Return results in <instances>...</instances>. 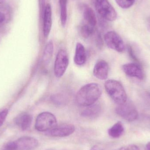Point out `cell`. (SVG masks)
Returning <instances> with one entry per match:
<instances>
[{"mask_svg": "<svg viewBox=\"0 0 150 150\" xmlns=\"http://www.w3.org/2000/svg\"><path fill=\"white\" fill-rule=\"evenodd\" d=\"M102 94V88L98 84L91 83L83 86L76 96V104L80 106L88 107L95 104Z\"/></svg>", "mask_w": 150, "mask_h": 150, "instance_id": "6da1fadb", "label": "cell"}, {"mask_svg": "<svg viewBox=\"0 0 150 150\" xmlns=\"http://www.w3.org/2000/svg\"><path fill=\"white\" fill-rule=\"evenodd\" d=\"M106 91L110 98L118 105L127 101V95L121 83L114 79L107 80L105 83Z\"/></svg>", "mask_w": 150, "mask_h": 150, "instance_id": "7a4b0ae2", "label": "cell"}, {"mask_svg": "<svg viewBox=\"0 0 150 150\" xmlns=\"http://www.w3.org/2000/svg\"><path fill=\"white\" fill-rule=\"evenodd\" d=\"M57 124V119L54 115L49 112H43L37 117L35 127L39 132H47L54 128Z\"/></svg>", "mask_w": 150, "mask_h": 150, "instance_id": "3957f363", "label": "cell"}, {"mask_svg": "<svg viewBox=\"0 0 150 150\" xmlns=\"http://www.w3.org/2000/svg\"><path fill=\"white\" fill-rule=\"evenodd\" d=\"M94 7L101 17L108 21H115L117 13L108 0H92Z\"/></svg>", "mask_w": 150, "mask_h": 150, "instance_id": "277c9868", "label": "cell"}, {"mask_svg": "<svg viewBox=\"0 0 150 150\" xmlns=\"http://www.w3.org/2000/svg\"><path fill=\"white\" fill-rule=\"evenodd\" d=\"M116 114L128 122H133L138 117V112L135 106L132 103L126 101L118 105L115 109Z\"/></svg>", "mask_w": 150, "mask_h": 150, "instance_id": "5b68a950", "label": "cell"}, {"mask_svg": "<svg viewBox=\"0 0 150 150\" xmlns=\"http://www.w3.org/2000/svg\"><path fill=\"white\" fill-rule=\"evenodd\" d=\"M104 40L109 48L118 52H122L125 50L124 41L120 36L115 32H108L104 36Z\"/></svg>", "mask_w": 150, "mask_h": 150, "instance_id": "8992f818", "label": "cell"}, {"mask_svg": "<svg viewBox=\"0 0 150 150\" xmlns=\"http://www.w3.org/2000/svg\"><path fill=\"white\" fill-rule=\"evenodd\" d=\"M69 63L67 53L63 49L57 53L54 65V74L56 77L60 78L64 75Z\"/></svg>", "mask_w": 150, "mask_h": 150, "instance_id": "52a82bcc", "label": "cell"}, {"mask_svg": "<svg viewBox=\"0 0 150 150\" xmlns=\"http://www.w3.org/2000/svg\"><path fill=\"white\" fill-rule=\"evenodd\" d=\"M75 131L74 126L71 124H63L57 126L47 131V134L53 137H63L70 136Z\"/></svg>", "mask_w": 150, "mask_h": 150, "instance_id": "ba28073f", "label": "cell"}, {"mask_svg": "<svg viewBox=\"0 0 150 150\" xmlns=\"http://www.w3.org/2000/svg\"><path fill=\"white\" fill-rule=\"evenodd\" d=\"M16 150H34L38 146L37 139L31 137H22L15 141Z\"/></svg>", "mask_w": 150, "mask_h": 150, "instance_id": "9c48e42d", "label": "cell"}, {"mask_svg": "<svg viewBox=\"0 0 150 150\" xmlns=\"http://www.w3.org/2000/svg\"><path fill=\"white\" fill-rule=\"evenodd\" d=\"M123 72L129 76L143 79L144 78L143 70L140 65L136 63H129L122 66Z\"/></svg>", "mask_w": 150, "mask_h": 150, "instance_id": "30bf717a", "label": "cell"}, {"mask_svg": "<svg viewBox=\"0 0 150 150\" xmlns=\"http://www.w3.org/2000/svg\"><path fill=\"white\" fill-rule=\"evenodd\" d=\"M109 66L108 63L103 60H99L95 64L93 69V74L95 77L100 80H105L108 77Z\"/></svg>", "mask_w": 150, "mask_h": 150, "instance_id": "8fae6325", "label": "cell"}, {"mask_svg": "<svg viewBox=\"0 0 150 150\" xmlns=\"http://www.w3.org/2000/svg\"><path fill=\"white\" fill-rule=\"evenodd\" d=\"M43 33L44 36L47 38L50 34L52 26V9L51 5L47 4L46 5L43 18Z\"/></svg>", "mask_w": 150, "mask_h": 150, "instance_id": "7c38bea8", "label": "cell"}, {"mask_svg": "<svg viewBox=\"0 0 150 150\" xmlns=\"http://www.w3.org/2000/svg\"><path fill=\"white\" fill-rule=\"evenodd\" d=\"M81 8L84 23L93 28H95L97 23V19L94 11L86 4H83Z\"/></svg>", "mask_w": 150, "mask_h": 150, "instance_id": "4fadbf2b", "label": "cell"}, {"mask_svg": "<svg viewBox=\"0 0 150 150\" xmlns=\"http://www.w3.org/2000/svg\"><path fill=\"white\" fill-rule=\"evenodd\" d=\"M32 116L29 114L23 113L18 115L15 120L18 127L23 131L28 130L32 123Z\"/></svg>", "mask_w": 150, "mask_h": 150, "instance_id": "5bb4252c", "label": "cell"}, {"mask_svg": "<svg viewBox=\"0 0 150 150\" xmlns=\"http://www.w3.org/2000/svg\"><path fill=\"white\" fill-rule=\"evenodd\" d=\"M86 52L85 48L81 43H78L76 45L74 61L78 66H82L86 61Z\"/></svg>", "mask_w": 150, "mask_h": 150, "instance_id": "9a60e30c", "label": "cell"}, {"mask_svg": "<svg viewBox=\"0 0 150 150\" xmlns=\"http://www.w3.org/2000/svg\"><path fill=\"white\" fill-rule=\"evenodd\" d=\"M101 111V107L99 104H94L89 106L81 113V115L84 118L89 119H94L100 114Z\"/></svg>", "mask_w": 150, "mask_h": 150, "instance_id": "2e32d148", "label": "cell"}, {"mask_svg": "<svg viewBox=\"0 0 150 150\" xmlns=\"http://www.w3.org/2000/svg\"><path fill=\"white\" fill-rule=\"evenodd\" d=\"M124 131V127L122 123L120 122H118L109 129L108 134L111 137L117 138L121 136Z\"/></svg>", "mask_w": 150, "mask_h": 150, "instance_id": "e0dca14e", "label": "cell"}, {"mask_svg": "<svg viewBox=\"0 0 150 150\" xmlns=\"http://www.w3.org/2000/svg\"><path fill=\"white\" fill-rule=\"evenodd\" d=\"M53 50L54 45L52 41H49L46 45L43 55V61L46 65H48L51 62Z\"/></svg>", "mask_w": 150, "mask_h": 150, "instance_id": "ac0fdd59", "label": "cell"}, {"mask_svg": "<svg viewBox=\"0 0 150 150\" xmlns=\"http://www.w3.org/2000/svg\"><path fill=\"white\" fill-rule=\"evenodd\" d=\"M67 1L59 0L61 22L62 25L63 26H65L66 25L67 18Z\"/></svg>", "mask_w": 150, "mask_h": 150, "instance_id": "d6986e66", "label": "cell"}, {"mask_svg": "<svg viewBox=\"0 0 150 150\" xmlns=\"http://www.w3.org/2000/svg\"><path fill=\"white\" fill-rule=\"evenodd\" d=\"M95 28H93L87 24L84 23L80 26V32L81 35L84 38H88L95 32Z\"/></svg>", "mask_w": 150, "mask_h": 150, "instance_id": "ffe728a7", "label": "cell"}, {"mask_svg": "<svg viewBox=\"0 0 150 150\" xmlns=\"http://www.w3.org/2000/svg\"><path fill=\"white\" fill-rule=\"evenodd\" d=\"M115 1L120 8L123 9L130 8L135 2V0H115Z\"/></svg>", "mask_w": 150, "mask_h": 150, "instance_id": "44dd1931", "label": "cell"}, {"mask_svg": "<svg viewBox=\"0 0 150 150\" xmlns=\"http://www.w3.org/2000/svg\"><path fill=\"white\" fill-rule=\"evenodd\" d=\"M16 144L15 141L7 143L1 148V150H16Z\"/></svg>", "mask_w": 150, "mask_h": 150, "instance_id": "7402d4cb", "label": "cell"}, {"mask_svg": "<svg viewBox=\"0 0 150 150\" xmlns=\"http://www.w3.org/2000/svg\"><path fill=\"white\" fill-rule=\"evenodd\" d=\"M8 113L7 109H4L0 112V127H1L6 120V117Z\"/></svg>", "mask_w": 150, "mask_h": 150, "instance_id": "603a6c76", "label": "cell"}, {"mask_svg": "<svg viewBox=\"0 0 150 150\" xmlns=\"http://www.w3.org/2000/svg\"><path fill=\"white\" fill-rule=\"evenodd\" d=\"M52 100L54 102L57 104H63L65 100L63 96L60 95H56L53 96Z\"/></svg>", "mask_w": 150, "mask_h": 150, "instance_id": "cb8c5ba5", "label": "cell"}, {"mask_svg": "<svg viewBox=\"0 0 150 150\" xmlns=\"http://www.w3.org/2000/svg\"><path fill=\"white\" fill-rule=\"evenodd\" d=\"M116 150H140L138 146L134 144H129L123 146Z\"/></svg>", "mask_w": 150, "mask_h": 150, "instance_id": "d4e9b609", "label": "cell"}, {"mask_svg": "<svg viewBox=\"0 0 150 150\" xmlns=\"http://www.w3.org/2000/svg\"><path fill=\"white\" fill-rule=\"evenodd\" d=\"M128 52L130 57H131L134 61L136 62L137 63V62H138V59H137V58L136 57V55H135L134 54V51H133V49H132L131 47H129Z\"/></svg>", "mask_w": 150, "mask_h": 150, "instance_id": "484cf974", "label": "cell"}, {"mask_svg": "<svg viewBox=\"0 0 150 150\" xmlns=\"http://www.w3.org/2000/svg\"><path fill=\"white\" fill-rule=\"evenodd\" d=\"M5 16L3 13L0 12V25H2L5 21Z\"/></svg>", "mask_w": 150, "mask_h": 150, "instance_id": "4316f807", "label": "cell"}, {"mask_svg": "<svg viewBox=\"0 0 150 150\" xmlns=\"http://www.w3.org/2000/svg\"><path fill=\"white\" fill-rule=\"evenodd\" d=\"M145 150H150V142H148L145 146Z\"/></svg>", "mask_w": 150, "mask_h": 150, "instance_id": "83f0119b", "label": "cell"}, {"mask_svg": "<svg viewBox=\"0 0 150 150\" xmlns=\"http://www.w3.org/2000/svg\"><path fill=\"white\" fill-rule=\"evenodd\" d=\"M91 150H100L97 147H93Z\"/></svg>", "mask_w": 150, "mask_h": 150, "instance_id": "f1b7e54d", "label": "cell"}, {"mask_svg": "<svg viewBox=\"0 0 150 150\" xmlns=\"http://www.w3.org/2000/svg\"><path fill=\"white\" fill-rule=\"evenodd\" d=\"M5 0H0V4L4 3L5 2Z\"/></svg>", "mask_w": 150, "mask_h": 150, "instance_id": "f546056e", "label": "cell"}, {"mask_svg": "<svg viewBox=\"0 0 150 150\" xmlns=\"http://www.w3.org/2000/svg\"><path fill=\"white\" fill-rule=\"evenodd\" d=\"M149 25L150 26V18H149Z\"/></svg>", "mask_w": 150, "mask_h": 150, "instance_id": "4dcf8cb0", "label": "cell"}]
</instances>
